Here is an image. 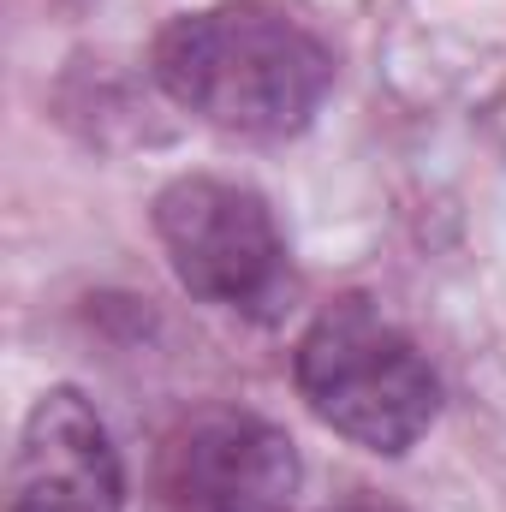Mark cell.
Wrapping results in <instances>:
<instances>
[{"mask_svg":"<svg viewBox=\"0 0 506 512\" xmlns=\"http://www.w3.org/2000/svg\"><path fill=\"white\" fill-rule=\"evenodd\" d=\"M292 382L334 435L387 459L411 453L441 417V382L429 358L358 292L316 310V322L298 334Z\"/></svg>","mask_w":506,"mask_h":512,"instance_id":"7a4b0ae2","label":"cell"},{"mask_svg":"<svg viewBox=\"0 0 506 512\" xmlns=\"http://www.w3.org/2000/svg\"><path fill=\"white\" fill-rule=\"evenodd\" d=\"M155 483L167 512H292L304 465L268 417L209 405L161 441Z\"/></svg>","mask_w":506,"mask_h":512,"instance_id":"277c9868","label":"cell"},{"mask_svg":"<svg viewBox=\"0 0 506 512\" xmlns=\"http://www.w3.org/2000/svg\"><path fill=\"white\" fill-rule=\"evenodd\" d=\"M149 221L173 280L191 298L245 316H268L286 298V239L262 191L221 173H185L161 185Z\"/></svg>","mask_w":506,"mask_h":512,"instance_id":"3957f363","label":"cell"},{"mask_svg":"<svg viewBox=\"0 0 506 512\" xmlns=\"http://www.w3.org/2000/svg\"><path fill=\"white\" fill-rule=\"evenodd\" d=\"M6 512H126V465L78 387H48L6 465Z\"/></svg>","mask_w":506,"mask_h":512,"instance_id":"5b68a950","label":"cell"},{"mask_svg":"<svg viewBox=\"0 0 506 512\" xmlns=\"http://www.w3.org/2000/svg\"><path fill=\"white\" fill-rule=\"evenodd\" d=\"M149 78L179 114L203 126L280 143L322 114L334 90V54L268 0H221L179 12L155 36Z\"/></svg>","mask_w":506,"mask_h":512,"instance_id":"6da1fadb","label":"cell"},{"mask_svg":"<svg viewBox=\"0 0 506 512\" xmlns=\"http://www.w3.org/2000/svg\"><path fill=\"white\" fill-rule=\"evenodd\" d=\"M340 512H370V507H340Z\"/></svg>","mask_w":506,"mask_h":512,"instance_id":"8992f818","label":"cell"}]
</instances>
